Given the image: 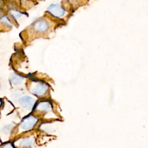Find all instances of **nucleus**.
<instances>
[{"mask_svg":"<svg viewBox=\"0 0 148 148\" xmlns=\"http://www.w3.org/2000/svg\"><path fill=\"white\" fill-rule=\"evenodd\" d=\"M36 121L37 119L34 116H28L22 120L20 127L24 130H29L34 126Z\"/></svg>","mask_w":148,"mask_h":148,"instance_id":"nucleus-1","label":"nucleus"},{"mask_svg":"<svg viewBox=\"0 0 148 148\" xmlns=\"http://www.w3.org/2000/svg\"><path fill=\"white\" fill-rule=\"evenodd\" d=\"M2 148H13V147L10 143H7Z\"/></svg>","mask_w":148,"mask_h":148,"instance_id":"nucleus-9","label":"nucleus"},{"mask_svg":"<svg viewBox=\"0 0 148 148\" xmlns=\"http://www.w3.org/2000/svg\"><path fill=\"white\" fill-rule=\"evenodd\" d=\"M46 90H47V86L45 84H42V83H38L34 87V88L32 90V91L33 92L34 94L40 95L43 94L46 91Z\"/></svg>","mask_w":148,"mask_h":148,"instance_id":"nucleus-4","label":"nucleus"},{"mask_svg":"<svg viewBox=\"0 0 148 148\" xmlns=\"http://www.w3.org/2000/svg\"><path fill=\"white\" fill-rule=\"evenodd\" d=\"M47 10L53 15L56 17H62L64 15L65 12L59 4H52L49 6Z\"/></svg>","mask_w":148,"mask_h":148,"instance_id":"nucleus-2","label":"nucleus"},{"mask_svg":"<svg viewBox=\"0 0 148 148\" xmlns=\"http://www.w3.org/2000/svg\"><path fill=\"white\" fill-rule=\"evenodd\" d=\"M20 103L27 110H31L35 103V100L29 96H24L20 98Z\"/></svg>","mask_w":148,"mask_h":148,"instance_id":"nucleus-3","label":"nucleus"},{"mask_svg":"<svg viewBox=\"0 0 148 148\" xmlns=\"http://www.w3.org/2000/svg\"><path fill=\"white\" fill-rule=\"evenodd\" d=\"M48 27H49V25L47 23L43 20L38 22L35 26V28H36V29L40 32H45L47 29Z\"/></svg>","mask_w":148,"mask_h":148,"instance_id":"nucleus-5","label":"nucleus"},{"mask_svg":"<svg viewBox=\"0 0 148 148\" xmlns=\"http://www.w3.org/2000/svg\"><path fill=\"white\" fill-rule=\"evenodd\" d=\"M34 141L32 138H28L23 139L20 143V145L21 146H26V147H29L33 145Z\"/></svg>","mask_w":148,"mask_h":148,"instance_id":"nucleus-7","label":"nucleus"},{"mask_svg":"<svg viewBox=\"0 0 148 148\" xmlns=\"http://www.w3.org/2000/svg\"><path fill=\"white\" fill-rule=\"evenodd\" d=\"M10 80H11V82L12 83V84H13L14 85H17L21 82L22 78L18 76L15 75L10 79Z\"/></svg>","mask_w":148,"mask_h":148,"instance_id":"nucleus-8","label":"nucleus"},{"mask_svg":"<svg viewBox=\"0 0 148 148\" xmlns=\"http://www.w3.org/2000/svg\"><path fill=\"white\" fill-rule=\"evenodd\" d=\"M36 109L38 110H43L46 111H49L51 109V105L47 102H43L39 103Z\"/></svg>","mask_w":148,"mask_h":148,"instance_id":"nucleus-6","label":"nucleus"}]
</instances>
